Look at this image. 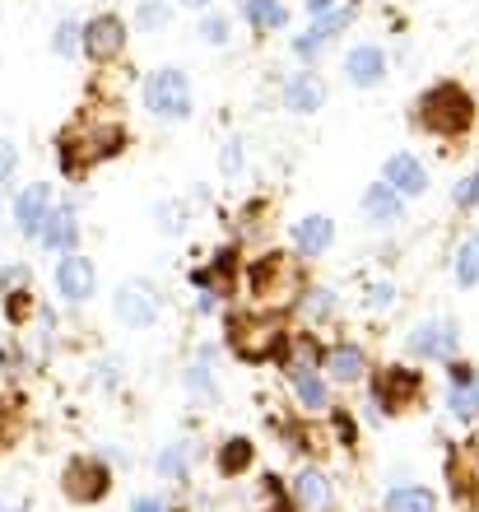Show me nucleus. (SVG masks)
Instances as JSON below:
<instances>
[{
	"mask_svg": "<svg viewBox=\"0 0 479 512\" xmlns=\"http://www.w3.org/2000/svg\"><path fill=\"white\" fill-rule=\"evenodd\" d=\"M414 350L419 354H433V359H447L456 350V331L447 322H424L414 331Z\"/></svg>",
	"mask_w": 479,
	"mask_h": 512,
	"instance_id": "15",
	"label": "nucleus"
},
{
	"mask_svg": "<svg viewBox=\"0 0 479 512\" xmlns=\"http://www.w3.org/2000/svg\"><path fill=\"white\" fill-rule=\"evenodd\" d=\"M419 122L433 135H461L475 122V103H470V94L461 84H438V89H428L419 98Z\"/></svg>",
	"mask_w": 479,
	"mask_h": 512,
	"instance_id": "1",
	"label": "nucleus"
},
{
	"mask_svg": "<svg viewBox=\"0 0 479 512\" xmlns=\"http://www.w3.org/2000/svg\"><path fill=\"white\" fill-rule=\"evenodd\" d=\"M345 24V14H326V19H321V24H312V33H307V38H298V52L303 56H312L321 47V42L326 38H335V28Z\"/></svg>",
	"mask_w": 479,
	"mask_h": 512,
	"instance_id": "26",
	"label": "nucleus"
},
{
	"mask_svg": "<svg viewBox=\"0 0 479 512\" xmlns=\"http://www.w3.org/2000/svg\"><path fill=\"white\" fill-rule=\"evenodd\" d=\"M456 280L466 284H479V233H470L466 243H461V252H456Z\"/></svg>",
	"mask_w": 479,
	"mask_h": 512,
	"instance_id": "20",
	"label": "nucleus"
},
{
	"mask_svg": "<svg viewBox=\"0 0 479 512\" xmlns=\"http://www.w3.org/2000/svg\"><path fill=\"white\" fill-rule=\"evenodd\" d=\"M168 19H173V10H163V5H154V0L135 14V24H140V28H159V24H168Z\"/></svg>",
	"mask_w": 479,
	"mask_h": 512,
	"instance_id": "30",
	"label": "nucleus"
},
{
	"mask_svg": "<svg viewBox=\"0 0 479 512\" xmlns=\"http://www.w3.org/2000/svg\"><path fill=\"white\" fill-rule=\"evenodd\" d=\"M131 512H163V503H159V499H135Z\"/></svg>",
	"mask_w": 479,
	"mask_h": 512,
	"instance_id": "37",
	"label": "nucleus"
},
{
	"mask_svg": "<svg viewBox=\"0 0 479 512\" xmlns=\"http://www.w3.org/2000/svg\"><path fill=\"white\" fill-rule=\"evenodd\" d=\"M307 10H312V14H331V0H307Z\"/></svg>",
	"mask_w": 479,
	"mask_h": 512,
	"instance_id": "38",
	"label": "nucleus"
},
{
	"mask_svg": "<svg viewBox=\"0 0 479 512\" xmlns=\"http://www.w3.org/2000/svg\"><path fill=\"white\" fill-rule=\"evenodd\" d=\"M284 103H289L293 112H317L321 103H326V84H321L312 70H298V75L284 84Z\"/></svg>",
	"mask_w": 479,
	"mask_h": 512,
	"instance_id": "11",
	"label": "nucleus"
},
{
	"mask_svg": "<svg viewBox=\"0 0 479 512\" xmlns=\"http://www.w3.org/2000/svg\"><path fill=\"white\" fill-rule=\"evenodd\" d=\"M75 42H80V28H75V24H61V28H56L52 47H56V52H61V56H70V52H75Z\"/></svg>",
	"mask_w": 479,
	"mask_h": 512,
	"instance_id": "31",
	"label": "nucleus"
},
{
	"mask_svg": "<svg viewBox=\"0 0 479 512\" xmlns=\"http://www.w3.org/2000/svg\"><path fill=\"white\" fill-rule=\"evenodd\" d=\"M182 5H191V10H205V5H210V0H182Z\"/></svg>",
	"mask_w": 479,
	"mask_h": 512,
	"instance_id": "39",
	"label": "nucleus"
},
{
	"mask_svg": "<svg viewBox=\"0 0 479 512\" xmlns=\"http://www.w3.org/2000/svg\"><path fill=\"white\" fill-rule=\"evenodd\" d=\"M200 38H205V42H224L228 38V24L219 19V14H210V19L200 24Z\"/></svg>",
	"mask_w": 479,
	"mask_h": 512,
	"instance_id": "33",
	"label": "nucleus"
},
{
	"mask_svg": "<svg viewBox=\"0 0 479 512\" xmlns=\"http://www.w3.org/2000/svg\"><path fill=\"white\" fill-rule=\"evenodd\" d=\"M80 42H84V52H89V61L107 66V61H117L121 47H126V24H121L117 14H98V19H89V24L80 28Z\"/></svg>",
	"mask_w": 479,
	"mask_h": 512,
	"instance_id": "4",
	"label": "nucleus"
},
{
	"mask_svg": "<svg viewBox=\"0 0 479 512\" xmlns=\"http://www.w3.org/2000/svg\"><path fill=\"white\" fill-rule=\"evenodd\" d=\"M247 461H252V447L242 443V438H233V443L224 447V457H219V466H224V471L233 475V471H242V466H247Z\"/></svg>",
	"mask_w": 479,
	"mask_h": 512,
	"instance_id": "27",
	"label": "nucleus"
},
{
	"mask_svg": "<svg viewBox=\"0 0 479 512\" xmlns=\"http://www.w3.org/2000/svg\"><path fill=\"white\" fill-rule=\"evenodd\" d=\"M252 289L261 298H293V289H298V270H293L284 256H266V261L252 270Z\"/></svg>",
	"mask_w": 479,
	"mask_h": 512,
	"instance_id": "7",
	"label": "nucleus"
},
{
	"mask_svg": "<svg viewBox=\"0 0 479 512\" xmlns=\"http://www.w3.org/2000/svg\"><path fill=\"white\" fill-rule=\"evenodd\" d=\"M228 340H233V354H238V359L261 364V359H270L289 336H284V317L261 312V317H238V322L228 326Z\"/></svg>",
	"mask_w": 479,
	"mask_h": 512,
	"instance_id": "2",
	"label": "nucleus"
},
{
	"mask_svg": "<svg viewBox=\"0 0 479 512\" xmlns=\"http://www.w3.org/2000/svg\"><path fill=\"white\" fill-rule=\"evenodd\" d=\"M382 187H391L396 196H419V191L428 187L424 163L414 159V154H391L382 168Z\"/></svg>",
	"mask_w": 479,
	"mask_h": 512,
	"instance_id": "8",
	"label": "nucleus"
},
{
	"mask_svg": "<svg viewBox=\"0 0 479 512\" xmlns=\"http://www.w3.org/2000/svg\"><path fill=\"white\" fill-rule=\"evenodd\" d=\"M456 205H479V173L466 177V182L456 187Z\"/></svg>",
	"mask_w": 479,
	"mask_h": 512,
	"instance_id": "35",
	"label": "nucleus"
},
{
	"mask_svg": "<svg viewBox=\"0 0 479 512\" xmlns=\"http://www.w3.org/2000/svg\"><path fill=\"white\" fill-rule=\"evenodd\" d=\"M121 149V131L117 126H98L94 135H89V145H84L80 159H107V154H117Z\"/></svg>",
	"mask_w": 479,
	"mask_h": 512,
	"instance_id": "22",
	"label": "nucleus"
},
{
	"mask_svg": "<svg viewBox=\"0 0 479 512\" xmlns=\"http://www.w3.org/2000/svg\"><path fill=\"white\" fill-rule=\"evenodd\" d=\"M452 410H456V419H479V378L456 382V391H452Z\"/></svg>",
	"mask_w": 479,
	"mask_h": 512,
	"instance_id": "23",
	"label": "nucleus"
},
{
	"mask_svg": "<svg viewBox=\"0 0 479 512\" xmlns=\"http://www.w3.org/2000/svg\"><path fill=\"white\" fill-rule=\"evenodd\" d=\"M307 312H312V317H331V312H335L331 289H317V298H307Z\"/></svg>",
	"mask_w": 479,
	"mask_h": 512,
	"instance_id": "32",
	"label": "nucleus"
},
{
	"mask_svg": "<svg viewBox=\"0 0 479 512\" xmlns=\"http://www.w3.org/2000/svg\"><path fill=\"white\" fill-rule=\"evenodd\" d=\"M56 294L66 298V303H84V298L94 294V266H89V256H80V252L61 256V266H56Z\"/></svg>",
	"mask_w": 479,
	"mask_h": 512,
	"instance_id": "6",
	"label": "nucleus"
},
{
	"mask_svg": "<svg viewBox=\"0 0 479 512\" xmlns=\"http://www.w3.org/2000/svg\"><path fill=\"white\" fill-rule=\"evenodd\" d=\"M66 494L75 503H94L107 494V471L98 466V461H70L66 471Z\"/></svg>",
	"mask_w": 479,
	"mask_h": 512,
	"instance_id": "9",
	"label": "nucleus"
},
{
	"mask_svg": "<svg viewBox=\"0 0 479 512\" xmlns=\"http://www.w3.org/2000/svg\"><path fill=\"white\" fill-rule=\"evenodd\" d=\"M0 512H10V508H0Z\"/></svg>",
	"mask_w": 479,
	"mask_h": 512,
	"instance_id": "40",
	"label": "nucleus"
},
{
	"mask_svg": "<svg viewBox=\"0 0 479 512\" xmlns=\"http://www.w3.org/2000/svg\"><path fill=\"white\" fill-rule=\"evenodd\" d=\"M24 312H28V298L14 294V298H10V317H14V322H24Z\"/></svg>",
	"mask_w": 479,
	"mask_h": 512,
	"instance_id": "36",
	"label": "nucleus"
},
{
	"mask_svg": "<svg viewBox=\"0 0 479 512\" xmlns=\"http://www.w3.org/2000/svg\"><path fill=\"white\" fill-rule=\"evenodd\" d=\"M293 387H298V401H303L307 410H321V405H326V382H321L312 368L293 373Z\"/></svg>",
	"mask_w": 479,
	"mask_h": 512,
	"instance_id": "21",
	"label": "nucleus"
},
{
	"mask_svg": "<svg viewBox=\"0 0 479 512\" xmlns=\"http://www.w3.org/2000/svg\"><path fill=\"white\" fill-rule=\"evenodd\" d=\"M345 70H349V80L359 84V89H373V84H382V75H386V56H382V47H354L349 52V61H345Z\"/></svg>",
	"mask_w": 479,
	"mask_h": 512,
	"instance_id": "10",
	"label": "nucleus"
},
{
	"mask_svg": "<svg viewBox=\"0 0 479 512\" xmlns=\"http://www.w3.org/2000/svg\"><path fill=\"white\" fill-rule=\"evenodd\" d=\"M382 391L391 396V405H405L414 391H419V378H414V373H405V368H396V373H386V378H382Z\"/></svg>",
	"mask_w": 479,
	"mask_h": 512,
	"instance_id": "25",
	"label": "nucleus"
},
{
	"mask_svg": "<svg viewBox=\"0 0 479 512\" xmlns=\"http://www.w3.org/2000/svg\"><path fill=\"white\" fill-rule=\"evenodd\" d=\"M331 238H335V224L326 215H307V219H298V229H293V243H298L303 256H321L331 247Z\"/></svg>",
	"mask_w": 479,
	"mask_h": 512,
	"instance_id": "12",
	"label": "nucleus"
},
{
	"mask_svg": "<svg viewBox=\"0 0 479 512\" xmlns=\"http://www.w3.org/2000/svg\"><path fill=\"white\" fill-rule=\"evenodd\" d=\"M159 471L168 475V480H177V475H187V447H168L159 457Z\"/></svg>",
	"mask_w": 479,
	"mask_h": 512,
	"instance_id": "28",
	"label": "nucleus"
},
{
	"mask_svg": "<svg viewBox=\"0 0 479 512\" xmlns=\"http://www.w3.org/2000/svg\"><path fill=\"white\" fill-rule=\"evenodd\" d=\"M145 98H149V108L159 112V117H187L191 112V84H187V75L177 66H163V70H154L149 75V89H145Z\"/></svg>",
	"mask_w": 479,
	"mask_h": 512,
	"instance_id": "3",
	"label": "nucleus"
},
{
	"mask_svg": "<svg viewBox=\"0 0 479 512\" xmlns=\"http://www.w3.org/2000/svg\"><path fill=\"white\" fill-rule=\"evenodd\" d=\"M42 219H47V187H28L19 201H14V224H19V233H33L42 229Z\"/></svg>",
	"mask_w": 479,
	"mask_h": 512,
	"instance_id": "14",
	"label": "nucleus"
},
{
	"mask_svg": "<svg viewBox=\"0 0 479 512\" xmlns=\"http://www.w3.org/2000/svg\"><path fill=\"white\" fill-rule=\"evenodd\" d=\"M298 499H303L307 508H321V503L331 499V485H326V475H317V471H303V475H298Z\"/></svg>",
	"mask_w": 479,
	"mask_h": 512,
	"instance_id": "24",
	"label": "nucleus"
},
{
	"mask_svg": "<svg viewBox=\"0 0 479 512\" xmlns=\"http://www.w3.org/2000/svg\"><path fill=\"white\" fill-rule=\"evenodd\" d=\"M247 24L261 28V33H275V28L289 24V10L280 0H247Z\"/></svg>",
	"mask_w": 479,
	"mask_h": 512,
	"instance_id": "16",
	"label": "nucleus"
},
{
	"mask_svg": "<svg viewBox=\"0 0 479 512\" xmlns=\"http://www.w3.org/2000/svg\"><path fill=\"white\" fill-rule=\"evenodd\" d=\"M117 317H121L126 326H154V317H159V294H154L145 280L121 284V294H117Z\"/></svg>",
	"mask_w": 479,
	"mask_h": 512,
	"instance_id": "5",
	"label": "nucleus"
},
{
	"mask_svg": "<svg viewBox=\"0 0 479 512\" xmlns=\"http://www.w3.org/2000/svg\"><path fill=\"white\" fill-rule=\"evenodd\" d=\"M210 368H214V364H210V350H200V354H196V368H191V387H196V391H200V396H205V391H210V387H214V378H210Z\"/></svg>",
	"mask_w": 479,
	"mask_h": 512,
	"instance_id": "29",
	"label": "nucleus"
},
{
	"mask_svg": "<svg viewBox=\"0 0 479 512\" xmlns=\"http://www.w3.org/2000/svg\"><path fill=\"white\" fill-rule=\"evenodd\" d=\"M386 512H438V503H433V494L428 489H391L386 494Z\"/></svg>",
	"mask_w": 479,
	"mask_h": 512,
	"instance_id": "19",
	"label": "nucleus"
},
{
	"mask_svg": "<svg viewBox=\"0 0 479 512\" xmlns=\"http://www.w3.org/2000/svg\"><path fill=\"white\" fill-rule=\"evenodd\" d=\"M326 368H331L335 382H354L363 373V350H354V345H335V350L326 354Z\"/></svg>",
	"mask_w": 479,
	"mask_h": 512,
	"instance_id": "18",
	"label": "nucleus"
},
{
	"mask_svg": "<svg viewBox=\"0 0 479 512\" xmlns=\"http://www.w3.org/2000/svg\"><path fill=\"white\" fill-rule=\"evenodd\" d=\"M14 163H19V154H14V145H10V140H0V187H5V182H10Z\"/></svg>",
	"mask_w": 479,
	"mask_h": 512,
	"instance_id": "34",
	"label": "nucleus"
},
{
	"mask_svg": "<svg viewBox=\"0 0 479 512\" xmlns=\"http://www.w3.org/2000/svg\"><path fill=\"white\" fill-rule=\"evenodd\" d=\"M363 210H368L373 224H396L400 219V196L391 187H373L368 196H363Z\"/></svg>",
	"mask_w": 479,
	"mask_h": 512,
	"instance_id": "17",
	"label": "nucleus"
},
{
	"mask_svg": "<svg viewBox=\"0 0 479 512\" xmlns=\"http://www.w3.org/2000/svg\"><path fill=\"white\" fill-rule=\"evenodd\" d=\"M42 243L52 247V252H75V210H47V219H42Z\"/></svg>",
	"mask_w": 479,
	"mask_h": 512,
	"instance_id": "13",
	"label": "nucleus"
}]
</instances>
